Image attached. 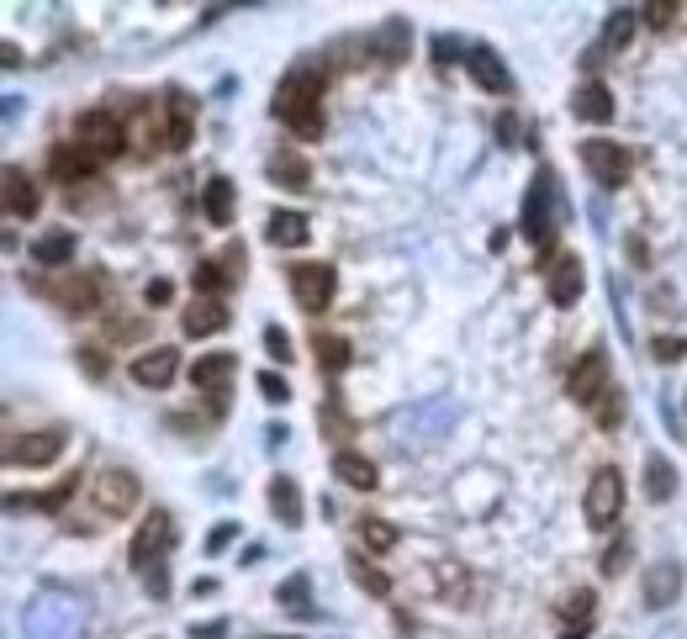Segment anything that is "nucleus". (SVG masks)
<instances>
[{"instance_id":"1","label":"nucleus","mask_w":687,"mask_h":639,"mask_svg":"<svg viewBox=\"0 0 687 639\" xmlns=\"http://www.w3.org/2000/svg\"><path fill=\"white\" fill-rule=\"evenodd\" d=\"M323 96H328V74L318 64H296L286 80L275 85V117H281L302 143H318L323 127H328Z\"/></svg>"},{"instance_id":"2","label":"nucleus","mask_w":687,"mask_h":639,"mask_svg":"<svg viewBox=\"0 0 687 639\" xmlns=\"http://www.w3.org/2000/svg\"><path fill=\"white\" fill-rule=\"evenodd\" d=\"M175 550V518L164 513V507H154L138 534H133V550H127V560H133V571L143 576V587L154 597H170V571H164V560H170Z\"/></svg>"},{"instance_id":"3","label":"nucleus","mask_w":687,"mask_h":639,"mask_svg":"<svg viewBox=\"0 0 687 639\" xmlns=\"http://www.w3.org/2000/svg\"><path fill=\"white\" fill-rule=\"evenodd\" d=\"M518 233L534 243V254L550 259L555 254V233H561V185L555 169H540L524 191V212H518Z\"/></svg>"},{"instance_id":"4","label":"nucleus","mask_w":687,"mask_h":639,"mask_svg":"<svg viewBox=\"0 0 687 639\" xmlns=\"http://www.w3.org/2000/svg\"><path fill=\"white\" fill-rule=\"evenodd\" d=\"M286 286H291L296 307H302L307 317H323L333 307V296H339V270L318 265V259H302V265L286 270Z\"/></svg>"},{"instance_id":"5","label":"nucleus","mask_w":687,"mask_h":639,"mask_svg":"<svg viewBox=\"0 0 687 639\" xmlns=\"http://www.w3.org/2000/svg\"><path fill=\"white\" fill-rule=\"evenodd\" d=\"M608 391H614V365H608V349L592 344L587 354H577V365L566 375V397L577 407H598Z\"/></svg>"},{"instance_id":"6","label":"nucleus","mask_w":687,"mask_h":639,"mask_svg":"<svg viewBox=\"0 0 687 639\" xmlns=\"http://www.w3.org/2000/svg\"><path fill=\"white\" fill-rule=\"evenodd\" d=\"M90 502H96L101 518H127V513H138V502H143V481L127 471V465H106V471L90 481Z\"/></svg>"},{"instance_id":"7","label":"nucleus","mask_w":687,"mask_h":639,"mask_svg":"<svg viewBox=\"0 0 687 639\" xmlns=\"http://www.w3.org/2000/svg\"><path fill=\"white\" fill-rule=\"evenodd\" d=\"M74 143L90 148V154L106 164V159H117L127 148V127H122V117L111 106H90V111H80V122H74Z\"/></svg>"},{"instance_id":"8","label":"nucleus","mask_w":687,"mask_h":639,"mask_svg":"<svg viewBox=\"0 0 687 639\" xmlns=\"http://www.w3.org/2000/svg\"><path fill=\"white\" fill-rule=\"evenodd\" d=\"M577 159H582V169L603 185V191H619V185H629V175H635L629 148L614 143V138H587V143L577 148Z\"/></svg>"},{"instance_id":"9","label":"nucleus","mask_w":687,"mask_h":639,"mask_svg":"<svg viewBox=\"0 0 687 639\" xmlns=\"http://www.w3.org/2000/svg\"><path fill=\"white\" fill-rule=\"evenodd\" d=\"M582 513H587V529H598V534L619 523V513H624V476H619V465H603V471L587 481Z\"/></svg>"},{"instance_id":"10","label":"nucleus","mask_w":687,"mask_h":639,"mask_svg":"<svg viewBox=\"0 0 687 639\" xmlns=\"http://www.w3.org/2000/svg\"><path fill=\"white\" fill-rule=\"evenodd\" d=\"M43 296H53L69 317H96L106 307V275L101 270H74L59 286H43Z\"/></svg>"},{"instance_id":"11","label":"nucleus","mask_w":687,"mask_h":639,"mask_svg":"<svg viewBox=\"0 0 687 639\" xmlns=\"http://www.w3.org/2000/svg\"><path fill=\"white\" fill-rule=\"evenodd\" d=\"M69 449V434L64 428H43V434H22L6 444V465L11 471H43V465H53Z\"/></svg>"},{"instance_id":"12","label":"nucleus","mask_w":687,"mask_h":639,"mask_svg":"<svg viewBox=\"0 0 687 639\" xmlns=\"http://www.w3.org/2000/svg\"><path fill=\"white\" fill-rule=\"evenodd\" d=\"M238 280H244V243H228L217 259H196V270H191L196 296H222Z\"/></svg>"},{"instance_id":"13","label":"nucleus","mask_w":687,"mask_h":639,"mask_svg":"<svg viewBox=\"0 0 687 639\" xmlns=\"http://www.w3.org/2000/svg\"><path fill=\"white\" fill-rule=\"evenodd\" d=\"M233 375H238V354H228V349H217V354H196V365H191V386L201 391V397H212L217 412H222V397H228Z\"/></svg>"},{"instance_id":"14","label":"nucleus","mask_w":687,"mask_h":639,"mask_svg":"<svg viewBox=\"0 0 687 639\" xmlns=\"http://www.w3.org/2000/svg\"><path fill=\"white\" fill-rule=\"evenodd\" d=\"M48 175L59 180V185H90V180L101 175V159L90 154V148H80V143H53Z\"/></svg>"},{"instance_id":"15","label":"nucleus","mask_w":687,"mask_h":639,"mask_svg":"<svg viewBox=\"0 0 687 639\" xmlns=\"http://www.w3.org/2000/svg\"><path fill=\"white\" fill-rule=\"evenodd\" d=\"M582 291H587L582 259H577V254H561V259H555V265L545 270V296H550V307H577Z\"/></svg>"},{"instance_id":"16","label":"nucleus","mask_w":687,"mask_h":639,"mask_svg":"<svg viewBox=\"0 0 687 639\" xmlns=\"http://www.w3.org/2000/svg\"><path fill=\"white\" fill-rule=\"evenodd\" d=\"M228 323H233V312H228L222 296H196V302L180 312V333H185V338H212V333H222Z\"/></svg>"},{"instance_id":"17","label":"nucleus","mask_w":687,"mask_h":639,"mask_svg":"<svg viewBox=\"0 0 687 639\" xmlns=\"http://www.w3.org/2000/svg\"><path fill=\"white\" fill-rule=\"evenodd\" d=\"M175 375H180V349H170V344H154L133 360V381L148 386V391H164Z\"/></svg>"},{"instance_id":"18","label":"nucleus","mask_w":687,"mask_h":639,"mask_svg":"<svg viewBox=\"0 0 687 639\" xmlns=\"http://www.w3.org/2000/svg\"><path fill=\"white\" fill-rule=\"evenodd\" d=\"M159 106H164V148L185 154V148L196 143V106L185 101L180 90H170V96H164Z\"/></svg>"},{"instance_id":"19","label":"nucleus","mask_w":687,"mask_h":639,"mask_svg":"<svg viewBox=\"0 0 687 639\" xmlns=\"http://www.w3.org/2000/svg\"><path fill=\"white\" fill-rule=\"evenodd\" d=\"M328 471H333V481H344L349 492H376V486H381L376 460H365L360 449H339V455L328 460Z\"/></svg>"},{"instance_id":"20","label":"nucleus","mask_w":687,"mask_h":639,"mask_svg":"<svg viewBox=\"0 0 687 639\" xmlns=\"http://www.w3.org/2000/svg\"><path fill=\"white\" fill-rule=\"evenodd\" d=\"M37 206H43V191H37V180L27 175L22 164H6V217L27 222V217H37Z\"/></svg>"},{"instance_id":"21","label":"nucleus","mask_w":687,"mask_h":639,"mask_svg":"<svg viewBox=\"0 0 687 639\" xmlns=\"http://www.w3.org/2000/svg\"><path fill=\"white\" fill-rule=\"evenodd\" d=\"M466 69H471V80L487 90V96H513V74H508V64L497 59L492 48H471L466 53Z\"/></svg>"},{"instance_id":"22","label":"nucleus","mask_w":687,"mask_h":639,"mask_svg":"<svg viewBox=\"0 0 687 639\" xmlns=\"http://www.w3.org/2000/svg\"><path fill=\"white\" fill-rule=\"evenodd\" d=\"M571 111H577L582 122H598L603 127V122H614L619 106H614V90H608L603 80H582L577 96H571Z\"/></svg>"},{"instance_id":"23","label":"nucleus","mask_w":687,"mask_h":639,"mask_svg":"<svg viewBox=\"0 0 687 639\" xmlns=\"http://www.w3.org/2000/svg\"><path fill=\"white\" fill-rule=\"evenodd\" d=\"M74 486H80V476H64L59 486H53V492H37V497H22V492H11L6 497V513H48V518H59L64 513V502L74 497Z\"/></svg>"},{"instance_id":"24","label":"nucleus","mask_w":687,"mask_h":639,"mask_svg":"<svg viewBox=\"0 0 687 639\" xmlns=\"http://www.w3.org/2000/svg\"><path fill=\"white\" fill-rule=\"evenodd\" d=\"M312 354H318V370L328 375V381H333V375H344L349 365H355V349H349V338H339V333H312Z\"/></svg>"},{"instance_id":"25","label":"nucleus","mask_w":687,"mask_h":639,"mask_svg":"<svg viewBox=\"0 0 687 639\" xmlns=\"http://www.w3.org/2000/svg\"><path fill=\"white\" fill-rule=\"evenodd\" d=\"M265 238L275 243V249H302V243H312V222L302 212H270Z\"/></svg>"},{"instance_id":"26","label":"nucleus","mask_w":687,"mask_h":639,"mask_svg":"<svg viewBox=\"0 0 687 639\" xmlns=\"http://www.w3.org/2000/svg\"><path fill=\"white\" fill-rule=\"evenodd\" d=\"M270 175L286 185V191H312V164L296 154V148H275L270 154Z\"/></svg>"},{"instance_id":"27","label":"nucleus","mask_w":687,"mask_h":639,"mask_svg":"<svg viewBox=\"0 0 687 639\" xmlns=\"http://www.w3.org/2000/svg\"><path fill=\"white\" fill-rule=\"evenodd\" d=\"M270 513L286 523V529H302V486L291 476H275L270 481Z\"/></svg>"},{"instance_id":"28","label":"nucleus","mask_w":687,"mask_h":639,"mask_svg":"<svg viewBox=\"0 0 687 639\" xmlns=\"http://www.w3.org/2000/svg\"><path fill=\"white\" fill-rule=\"evenodd\" d=\"M32 259H37L43 270H64L69 259H74V233H69V228H53V233H43V238L32 243Z\"/></svg>"},{"instance_id":"29","label":"nucleus","mask_w":687,"mask_h":639,"mask_svg":"<svg viewBox=\"0 0 687 639\" xmlns=\"http://www.w3.org/2000/svg\"><path fill=\"white\" fill-rule=\"evenodd\" d=\"M201 212H207L212 228H233V180H207V191H201Z\"/></svg>"},{"instance_id":"30","label":"nucleus","mask_w":687,"mask_h":639,"mask_svg":"<svg viewBox=\"0 0 687 639\" xmlns=\"http://www.w3.org/2000/svg\"><path fill=\"white\" fill-rule=\"evenodd\" d=\"M682 592V566H656L645 576V608H672Z\"/></svg>"},{"instance_id":"31","label":"nucleus","mask_w":687,"mask_h":639,"mask_svg":"<svg viewBox=\"0 0 687 639\" xmlns=\"http://www.w3.org/2000/svg\"><path fill=\"white\" fill-rule=\"evenodd\" d=\"M645 497H651V502H672L677 497V465L666 460V455L645 460Z\"/></svg>"},{"instance_id":"32","label":"nucleus","mask_w":687,"mask_h":639,"mask_svg":"<svg viewBox=\"0 0 687 639\" xmlns=\"http://www.w3.org/2000/svg\"><path fill=\"white\" fill-rule=\"evenodd\" d=\"M407 37H413V27H407L402 16H392V22L370 37V48L381 53V64H402V59H407Z\"/></svg>"},{"instance_id":"33","label":"nucleus","mask_w":687,"mask_h":639,"mask_svg":"<svg viewBox=\"0 0 687 639\" xmlns=\"http://www.w3.org/2000/svg\"><path fill=\"white\" fill-rule=\"evenodd\" d=\"M275 603H281L291 618H307V613H312V581H307V571H296L291 581H281V592H275Z\"/></svg>"},{"instance_id":"34","label":"nucleus","mask_w":687,"mask_h":639,"mask_svg":"<svg viewBox=\"0 0 687 639\" xmlns=\"http://www.w3.org/2000/svg\"><path fill=\"white\" fill-rule=\"evenodd\" d=\"M349 581H355L360 592H370V597H392V581H386V571H376L365 555H349Z\"/></svg>"},{"instance_id":"35","label":"nucleus","mask_w":687,"mask_h":639,"mask_svg":"<svg viewBox=\"0 0 687 639\" xmlns=\"http://www.w3.org/2000/svg\"><path fill=\"white\" fill-rule=\"evenodd\" d=\"M635 22H640V11H635V6L608 11V22H603V48H624L629 37H635Z\"/></svg>"},{"instance_id":"36","label":"nucleus","mask_w":687,"mask_h":639,"mask_svg":"<svg viewBox=\"0 0 687 639\" xmlns=\"http://www.w3.org/2000/svg\"><path fill=\"white\" fill-rule=\"evenodd\" d=\"M592 613H598V597H592V587H577L561 603V618L566 624H577V629H592Z\"/></svg>"},{"instance_id":"37","label":"nucleus","mask_w":687,"mask_h":639,"mask_svg":"<svg viewBox=\"0 0 687 639\" xmlns=\"http://www.w3.org/2000/svg\"><path fill=\"white\" fill-rule=\"evenodd\" d=\"M360 539H365V550H376V555H386V550H397V529L386 518H360Z\"/></svg>"},{"instance_id":"38","label":"nucleus","mask_w":687,"mask_h":639,"mask_svg":"<svg viewBox=\"0 0 687 639\" xmlns=\"http://www.w3.org/2000/svg\"><path fill=\"white\" fill-rule=\"evenodd\" d=\"M318 428H323V434H333V439H349V434H355V423L344 418V407H339V397H328V407L318 412Z\"/></svg>"},{"instance_id":"39","label":"nucleus","mask_w":687,"mask_h":639,"mask_svg":"<svg viewBox=\"0 0 687 639\" xmlns=\"http://www.w3.org/2000/svg\"><path fill=\"white\" fill-rule=\"evenodd\" d=\"M592 412H598V428H608V434H614V428L624 423V391H608V397L592 407Z\"/></svg>"},{"instance_id":"40","label":"nucleus","mask_w":687,"mask_h":639,"mask_svg":"<svg viewBox=\"0 0 687 639\" xmlns=\"http://www.w3.org/2000/svg\"><path fill=\"white\" fill-rule=\"evenodd\" d=\"M651 354H656L661 365H677L682 354H687V338H677V333H666V338H661V333H656V338H651Z\"/></svg>"},{"instance_id":"41","label":"nucleus","mask_w":687,"mask_h":639,"mask_svg":"<svg viewBox=\"0 0 687 639\" xmlns=\"http://www.w3.org/2000/svg\"><path fill=\"white\" fill-rule=\"evenodd\" d=\"M265 349H270V360H275V365H291V360H296V354H291V333H286V328H275V323L265 328Z\"/></svg>"},{"instance_id":"42","label":"nucleus","mask_w":687,"mask_h":639,"mask_svg":"<svg viewBox=\"0 0 687 639\" xmlns=\"http://www.w3.org/2000/svg\"><path fill=\"white\" fill-rule=\"evenodd\" d=\"M74 360H80V370L90 375V381H106V360H101L96 344H80V349H74Z\"/></svg>"},{"instance_id":"43","label":"nucleus","mask_w":687,"mask_h":639,"mask_svg":"<svg viewBox=\"0 0 687 639\" xmlns=\"http://www.w3.org/2000/svg\"><path fill=\"white\" fill-rule=\"evenodd\" d=\"M259 391H265V402H291V386L281 381V375H275V370H265V375H259Z\"/></svg>"},{"instance_id":"44","label":"nucleus","mask_w":687,"mask_h":639,"mask_svg":"<svg viewBox=\"0 0 687 639\" xmlns=\"http://www.w3.org/2000/svg\"><path fill=\"white\" fill-rule=\"evenodd\" d=\"M460 53H471V48H460L455 37H444V32L434 37V64H466V59H460Z\"/></svg>"},{"instance_id":"45","label":"nucleus","mask_w":687,"mask_h":639,"mask_svg":"<svg viewBox=\"0 0 687 639\" xmlns=\"http://www.w3.org/2000/svg\"><path fill=\"white\" fill-rule=\"evenodd\" d=\"M233 539H238V523H217V529L207 534V555H222Z\"/></svg>"},{"instance_id":"46","label":"nucleus","mask_w":687,"mask_h":639,"mask_svg":"<svg viewBox=\"0 0 687 639\" xmlns=\"http://www.w3.org/2000/svg\"><path fill=\"white\" fill-rule=\"evenodd\" d=\"M170 296H175V286H170V280H148L143 302H148V307H164V302H170Z\"/></svg>"},{"instance_id":"47","label":"nucleus","mask_w":687,"mask_h":639,"mask_svg":"<svg viewBox=\"0 0 687 639\" xmlns=\"http://www.w3.org/2000/svg\"><path fill=\"white\" fill-rule=\"evenodd\" d=\"M640 16H645V22H651V27H672V16H677V6H672V0H666V6H645Z\"/></svg>"},{"instance_id":"48","label":"nucleus","mask_w":687,"mask_h":639,"mask_svg":"<svg viewBox=\"0 0 687 639\" xmlns=\"http://www.w3.org/2000/svg\"><path fill=\"white\" fill-rule=\"evenodd\" d=\"M624 555H629L624 544H619V550H608V555H603V576H619V571H624Z\"/></svg>"},{"instance_id":"49","label":"nucleus","mask_w":687,"mask_h":639,"mask_svg":"<svg viewBox=\"0 0 687 639\" xmlns=\"http://www.w3.org/2000/svg\"><path fill=\"white\" fill-rule=\"evenodd\" d=\"M196 639H222V634H228V624H222V618H217V624H201V629H191Z\"/></svg>"},{"instance_id":"50","label":"nucleus","mask_w":687,"mask_h":639,"mask_svg":"<svg viewBox=\"0 0 687 639\" xmlns=\"http://www.w3.org/2000/svg\"><path fill=\"white\" fill-rule=\"evenodd\" d=\"M566 639H587V629H577V634H566Z\"/></svg>"}]
</instances>
